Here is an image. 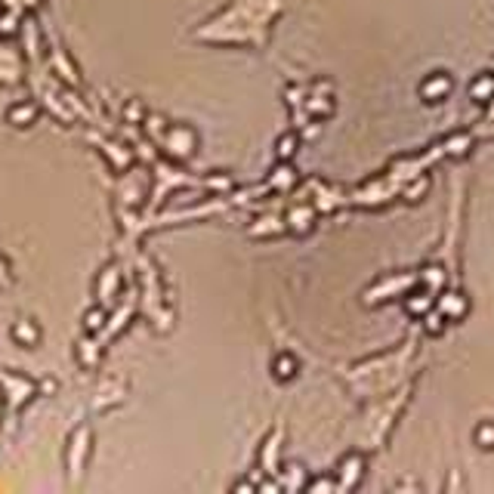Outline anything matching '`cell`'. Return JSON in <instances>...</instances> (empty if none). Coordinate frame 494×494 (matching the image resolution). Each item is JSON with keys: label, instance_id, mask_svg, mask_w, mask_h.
<instances>
[{"label": "cell", "instance_id": "obj_9", "mask_svg": "<svg viewBox=\"0 0 494 494\" xmlns=\"http://www.w3.org/2000/svg\"><path fill=\"white\" fill-rule=\"evenodd\" d=\"M294 183H297V176H294V170L287 167V161L272 170V185H275V189H291Z\"/></svg>", "mask_w": 494, "mask_h": 494}, {"label": "cell", "instance_id": "obj_4", "mask_svg": "<svg viewBox=\"0 0 494 494\" xmlns=\"http://www.w3.org/2000/svg\"><path fill=\"white\" fill-rule=\"evenodd\" d=\"M297 359L291 352H278L275 355V362H272V377L275 380H294V374H297Z\"/></svg>", "mask_w": 494, "mask_h": 494}, {"label": "cell", "instance_id": "obj_8", "mask_svg": "<svg viewBox=\"0 0 494 494\" xmlns=\"http://www.w3.org/2000/svg\"><path fill=\"white\" fill-rule=\"evenodd\" d=\"M287 223H291L294 232H309V229H312V210L306 207V204H303V207H294L291 217H287Z\"/></svg>", "mask_w": 494, "mask_h": 494}, {"label": "cell", "instance_id": "obj_10", "mask_svg": "<svg viewBox=\"0 0 494 494\" xmlns=\"http://www.w3.org/2000/svg\"><path fill=\"white\" fill-rule=\"evenodd\" d=\"M423 285H427L432 294H442V287H445V272H442L439 266L423 269Z\"/></svg>", "mask_w": 494, "mask_h": 494}, {"label": "cell", "instance_id": "obj_11", "mask_svg": "<svg viewBox=\"0 0 494 494\" xmlns=\"http://www.w3.org/2000/svg\"><path fill=\"white\" fill-rule=\"evenodd\" d=\"M294 151H297V136L294 133L281 136V139H278V161H291Z\"/></svg>", "mask_w": 494, "mask_h": 494}, {"label": "cell", "instance_id": "obj_2", "mask_svg": "<svg viewBox=\"0 0 494 494\" xmlns=\"http://www.w3.org/2000/svg\"><path fill=\"white\" fill-rule=\"evenodd\" d=\"M436 309L445 315L448 321H457V318H464L466 309H470V303H466V297L464 294H439V300H436Z\"/></svg>", "mask_w": 494, "mask_h": 494}, {"label": "cell", "instance_id": "obj_6", "mask_svg": "<svg viewBox=\"0 0 494 494\" xmlns=\"http://www.w3.org/2000/svg\"><path fill=\"white\" fill-rule=\"evenodd\" d=\"M170 149H173L176 155H192V149H195V133L185 130V127H176V130L170 133Z\"/></svg>", "mask_w": 494, "mask_h": 494}, {"label": "cell", "instance_id": "obj_1", "mask_svg": "<svg viewBox=\"0 0 494 494\" xmlns=\"http://www.w3.org/2000/svg\"><path fill=\"white\" fill-rule=\"evenodd\" d=\"M451 78L445 71H436V74H430V78H423L420 84V99L423 102H442V99H448V93H451Z\"/></svg>", "mask_w": 494, "mask_h": 494}, {"label": "cell", "instance_id": "obj_13", "mask_svg": "<svg viewBox=\"0 0 494 494\" xmlns=\"http://www.w3.org/2000/svg\"><path fill=\"white\" fill-rule=\"evenodd\" d=\"M445 146H448L451 155H464L466 146H470V136H466V133H461V136H451V139L445 142Z\"/></svg>", "mask_w": 494, "mask_h": 494}, {"label": "cell", "instance_id": "obj_7", "mask_svg": "<svg viewBox=\"0 0 494 494\" xmlns=\"http://www.w3.org/2000/svg\"><path fill=\"white\" fill-rule=\"evenodd\" d=\"M405 309L411 312V315H427L432 309V291H414V294H408Z\"/></svg>", "mask_w": 494, "mask_h": 494}, {"label": "cell", "instance_id": "obj_14", "mask_svg": "<svg viewBox=\"0 0 494 494\" xmlns=\"http://www.w3.org/2000/svg\"><path fill=\"white\" fill-rule=\"evenodd\" d=\"M287 473H291V482H285V488L287 491L303 488V466L300 464H291V466H287Z\"/></svg>", "mask_w": 494, "mask_h": 494}, {"label": "cell", "instance_id": "obj_15", "mask_svg": "<svg viewBox=\"0 0 494 494\" xmlns=\"http://www.w3.org/2000/svg\"><path fill=\"white\" fill-rule=\"evenodd\" d=\"M423 318H427V331H432V334H439V331H442V321H448V318H445V315H442L439 309H436V315L427 312V315H423Z\"/></svg>", "mask_w": 494, "mask_h": 494}, {"label": "cell", "instance_id": "obj_17", "mask_svg": "<svg viewBox=\"0 0 494 494\" xmlns=\"http://www.w3.org/2000/svg\"><path fill=\"white\" fill-rule=\"evenodd\" d=\"M99 325H102V312H93L90 315V331H96Z\"/></svg>", "mask_w": 494, "mask_h": 494}, {"label": "cell", "instance_id": "obj_3", "mask_svg": "<svg viewBox=\"0 0 494 494\" xmlns=\"http://www.w3.org/2000/svg\"><path fill=\"white\" fill-rule=\"evenodd\" d=\"M364 457L362 454H346V461L340 464V488H352L355 479H362Z\"/></svg>", "mask_w": 494, "mask_h": 494}, {"label": "cell", "instance_id": "obj_5", "mask_svg": "<svg viewBox=\"0 0 494 494\" xmlns=\"http://www.w3.org/2000/svg\"><path fill=\"white\" fill-rule=\"evenodd\" d=\"M470 99L473 102H491L494 99V74L485 71L470 84Z\"/></svg>", "mask_w": 494, "mask_h": 494}, {"label": "cell", "instance_id": "obj_12", "mask_svg": "<svg viewBox=\"0 0 494 494\" xmlns=\"http://www.w3.org/2000/svg\"><path fill=\"white\" fill-rule=\"evenodd\" d=\"M476 442H479V448H494V423L476 427Z\"/></svg>", "mask_w": 494, "mask_h": 494}, {"label": "cell", "instance_id": "obj_16", "mask_svg": "<svg viewBox=\"0 0 494 494\" xmlns=\"http://www.w3.org/2000/svg\"><path fill=\"white\" fill-rule=\"evenodd\" d=\"M312 494H318V491H328V488H334V479H318V482H309L306 485Z\"/></svg>", "mask_w": 494, "mask_h": 494}]
</instances>
